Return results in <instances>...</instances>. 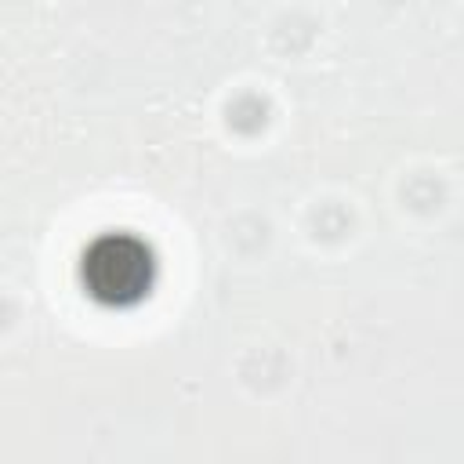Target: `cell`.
<instances>
[{
  "label": "cell",
  "instance_id": "obj_1",
  "mask_svg": "<svg viewBox=\"0 0 464 464\" xmlns=\"http://www.w3.org/2000/svg\"><path fill=\"white\" fill-rule=\"evenodd\" d=\"M149 254L134 239H102L83 261V276L91 279L94 294L112 301L138 297L149 286Z\"/></svg>",
  "mask_w": 464,
  "mask_h": 464
}]
</instances>
